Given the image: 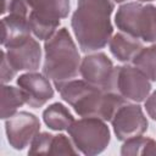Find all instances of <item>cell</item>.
<instances>
[{
  "label": "cell",
  "mask_w": 156,
  "mask_h": 156,
  "mask_svg": "<svg viewBox=\"0 0 156 156\" xmlns=\"http://www.w3.org/2000/svg\"><path fill=\"white\" fill-rule=\"evenodd\" d=\"M115 4L111 0H78L71 26L83 52L104 49L113 33L111 15Z\"/></svg>",
  "instance_id": "obj_1"
},
{
  "label": "cell",
  "mask_w": 156,
  "mask_h": 156,
  "mask_svg": "<svg viewBox=\"0 0 156 156\" xmlns=\"http://www.w3.org/2000/svg\"><path fill=\"white\" fill-rule=\"evenodd\" d=\"M55 88L80 117L111 121L117 110L127 102L119 94L102 90L84 79H71L55 85Z\"/></svg>",
  "instance_id": "obj_2"
},
{
  "label": "cell",
  "mask_w": 156,
  "mask_h": 156,
  "mask_svg": "<svg viewBox=\"0 0 156 156\" xmlns=\"http://www.w3.org/2000/svg\"><path fill=\"white\" fill-rule=\"evenodd\" d=\"M43 74L52 79L54 85L74 79L79 73L80 56L69 34L62 27L44 43Z\"/></svg>",
  "instance_id": "obj_3"
},
{
  "label": "cell",
  "mask_w": 156,
  "mask_h": 156,
  "mask_svg": "<svg viewBox=\"0 0 156 156\" xmlns=\"http://www.w3.org/2000/svg\"><path fill=\"white\" fill-rule=\"evenodd\" d=\"M115 23L121 32L146 43H156V6L151 4L126 2L121 5L116 12Z\"/></svg>",
  "instance_id": "obj_4"
},
{
  "label": "cell",
  "mask_w": 156,
  "mask_h": 156,
  "mask_svg": "<svg viewBox=\"0 0 156 156\" xmlns=\"http://www.w3.org/2000/svg\"><path fill=\"white\" fill-rule=\"evenodd\" d=\"M29 6V27L39 40H46L57 30L60 20L69 12V0H26Z\"/></svg>",
  "instance_id": "obj_5"
},
{
  "label": "cell",
  "mask_w": 156,
  "mask_h": 156,
  "mask_svg": "<svg viewBox=\"0 0 156 156\" xmlns=\"http://www.w3.org/2000/svg\"><path fill=\"white\" fill-rule=\"evenodd\" d=\"M67 132L78 151L88 156L101 154L111 139L107 124L98 117H83L74 121Z\"/></svg>",
  "instance_id": "obj_6"
},
{
  "label": "cell",
  "mask_w": 156,
  "mask_h": 156,
  "mask_svg": "<svg viewBox=\"0 0 156 156\" xmlns=\"http://www.w3.org/2000/svg\"><path fill=\"white\" fill-rule=\"evenodd\" d=\"M115 91L122 98L134 102L146 100L151 91L150 79L133 65L116 67Z\"/></svg>",
  "instance_id": "obj_7"
},
{
  "label": "cell",
  "mask_w": 156,
  "mask_h": 156,
  "mask_svg": "<svg viewBox=\"0 0 156 156\" xmlns=\"http://www.w3.org/2000/svg\"><path fill=\"white\" fill-rule=\"evenodd\" d=\"M79 73L88 83L106 91H115L116 67L104 52L85 55L82 58Z\"/></svg>",
  "instance_id": "obj_8"
},
{
  "label": "cell",
  "mask_w": 156,
  "mask_h": 156,
  "mask_svg": "<svg viewBox=\"0 0 156 156\" xmlns=\"http://www.w3.org/2000/svg\"><path fill=\"white\" fill-rule=\"evenodd\" d=\"M111 124L116 138L121 141L143 135L147 130L149 126L143 108L138 104L128 102H126L117 110L111 119Z\"/></svg>",
  "instance_id": "obj_9"
},
{
  "label": "cell",
  "mask_w": 156,
  "mask_h": 156,
  "mask_svg": "<svg viewBox=\"0 0 156 156\" xmlns=\"http://www.w3.org/2000/svg\"><path fill=\"white\" fill-rule=\"evenodd\" d=\"M40 130L39 118L27 111L16 112L6 119L5 132L9 144L16 150L27 147Z\"/></svg>",
  "instance_id": "obj_10"
},
{
  "label": "cell",
  "mask_w": 156,
  "mask_h": 156,
  "mask_svg": "<svg viewBox=\"0 0 156 156\" xmlns=\"http://www.w3.org/2000/svg\"><path fill=\"white\" fill-rule=\"evenodd\" d=\"M5 54L11 66L18 71H37L40 66L41 49L39 43L30 35L11 41L5 46Z\"/></svg>",
  "instance_id": "obj_11"
},
{
  "label": "cell",
  "mask_w": 156,
  "mask_h": 156,
  "mask_svg": "<svg viewBox=\"0 0 156 156\" xmlns=\"http://www.w3.org/2000/svg\"><path fill=\"white\" fill-rule=\"evenodd\" d=\"M17 85L22 89L26 104L29 107H41L54 98V89L45 74L27 72L17 78Z\"/></svg>",
  "instance_id": "obj_12"
},
{
  "label": "cell",
  "mask_w": 156,
  "mask_h": 156,
  "mask_svg": "<svg viewBox=\"0 0 156 156\" xmlns=\"http://www.w3.org/2000/svg\"><path fill=\"white\" fill-rule=\"evenodd\" d=\"M108 48L111 54L121 62H130L135 55L144 48L143 41L130 34H127L124 32H119L115 34L110 41Z\"/></svg>",
  "instance_id": "obj_13"
},
{
  "label": "cell",
  "mask_w": 156,
  "mask_h": 156,
  "mask_svg": "<svg viewBox=\"0 0 156 156\" xmlns=\"http://www.w3.org/2000/svg\"><path fill=\"white\" fill-rule=\"evenodd\" d=\"M44 123L52 130H67L68 127L74 122V118L69 110L60 104L54 102L43 111Z\"/></svg>",
  "instance_id": "obj_14"
},
{
  "label": "cell",
  "mask_w": 156,
  "mask_h": 156,
  "mask_svg": "<svg viewBox=\"0 0 156 156\" xmlns=\"http://www.w3.org/2000/svg\"><path fill=\"white\" fill-rule=\"evenodd\" d=\"M26 104V99L21 88L2 84L1 87V118L7 119L13 116L18 107Z\"/></svg>",
  "instance_id": "obj_15"
},
{
  "label": "cell",
  "mask_w": 156,
  "mask_h": 156,
  "mask_svg": "<svg viewBox=\"0 0 156 156\" xmlns=\"http://www.w3.org/2000/svg\"><path fill=\"white\" fill-rule=\"evenodd\" d=\"M132 63L150 80L156 82V44L143 48L132 60Z\"/></svg>",
  "instance_id": "obj_16"
},
{
  "label": "cell",
  "mask_w": 156,
  "mask_h": 156,
  "mask_svg": "<svg viewBox=\"0 0 156 156\" xmlns=\"http://www.w3.org/2000/svg\"><path fill=\"white\" fill-rule=\"evenodd\" d=\"M79 151L65 134H56L52 136L49 155H77Z\"/></svg>",
  "instance_id": "obj_17"
},
{
  "label": "cell",
  "mask_w": 156,
  "mask_h": 156,
  "mask_svg": "<svg viewBox=\"0 0 156 156\" xmlns=\"http://www.w3.org/2000/svg\"><path fill=\"white\" fill-rule=\"evenodd\" d=\"M151 138H146V136H134L130 138L128 140L124 141V144L121 147V155L127 156V155H144V151L146 149V146L149 145V143L151 141Z\"/></svg>",
  "instance_id": "obj_18"
},
{
  "label": "cell",
  "mask_w": 156,
  "mask_h": 156,
  "mask_svg": "<svg viewBox=\"0 0 156 156\" xmlns=\"http://www.w3.org/2000/svg\"><path fill=\"white\" fill-rule=\"evenodd\" d=\"M52 136H54L52 134L46 132L38 133L30 143L28 154H49Z\"/></svg>",
  "instance_id": "obj_19"
},
{
  "label": "cell",
  "mask_w": 156,
  "mask_h": 156,
  "mask_svg": "<svg viewBox=\"0 0 156 156\" xmlns=\"http://www.w3.org/2000/svg\"><path fill=\"white\" fill-rule=\"evenodd\" d=\"M1 57H2V61H1V82H2V84H6V83H9L13 79L17 71L11 66L10 61L7 60L5 50H2Z\"/></svg>",
  "instance_id": "obj_20"
},
{
  "label": "cell",
  "mask_w": 156,
  "mask_h": 156,
  "mask_svg": "<svg viewBox=\"0 0 156 156\" xmlns=\"http://www.w3.org/2000/svg\"><path fill=\"white\" fill-rule=\"evenodd\" d=\"M145 110L147 112V115L156 121V90L149 95L145 100Z\"/></svg>",
  "instance_id": "obj_21"
},
{
  "label": "cell",
  "mask_w": 156,
  "mask_h": 156,
  "mask_svg": "<svg viewBox=\"0 0 156 156\" xmlns=\"http://www.w3.org/2000/svg\"><path fill=\"white\" fill-rule=\"evenodd\" d=\"M144 155H156V141L154 139L146 146V149L144 151Z\"/></svg>",
  "instance_id": "obj_22"
},
{
  "label": "cell",
  "mask_w": 156,
  "mask_h": 156,
  "mask_svg": "<svg viewBox=\"0 0 156 156\" xmlns=\"http://www.w3.org/2000/svg\"><path fill=\"white\" fill-rule=\"evenodd\" d=\"M12 2H13V0H4V5H2V15H5V13H7L9 11H10V7H11V5H12Z\"/></svg>",
  "instance_id": "obj_23"
},
{
  "label": "cell",
  "mask_w": 156,
  "mask_h": 156,
  "mask_svg": "<svg viewBox=\"0 0 156 156\" xmlns=\"http://www.w3.org/2000/svg\"><path fill=\"white\" fill-rule=\"evenodd\" d=\"M115 2H123V1H127V0H113Z\"/></svg>",
  "instance_id": "obj_24"
},
{
  "label": "cell",
  "mask_w": 156,
  "mask_h": 156,
  "mask_svg": "<svg viewBox=\"0 0 156 156\" xmlns=\"http://www.w3.org/2000/svg\"><path fill=\"white\" fill-rule=\"evenodd\" d=\"M138 1H140V2H146V1H152V0H138Z\"/></svg>",
  "instance_id": "obj_25"
}]
</instances>
